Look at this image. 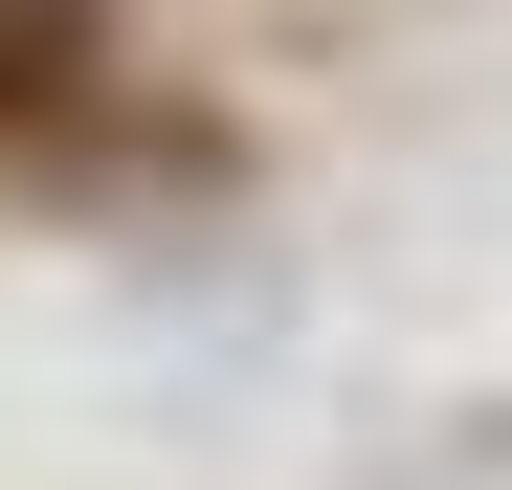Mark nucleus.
I'll list each match as a JSON object with an SVG mask.
<instances>
[{"instance_id": "nucleus-1", "label": "nucleus", "mask_w": 512, "mask_h": 490, "mask_svg": "<svg viewBox=\"0 0 512 490\" xmlns=\"http://www.w3.org/2000/svg\"><path fill=\"white\" fill-rule=\"evenodd\" d=\"M90 23H112V0H0V112H67V90H90Z\"/></svg>"}]
</instances>
